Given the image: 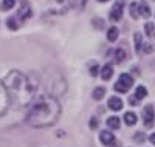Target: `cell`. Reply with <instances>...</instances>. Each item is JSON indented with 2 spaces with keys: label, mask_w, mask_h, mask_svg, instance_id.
Here are the masks:
<instances>
[{
  "label": "cell",
  "mask_w": 155,
  "mask_h": 147,
  "mask_svg": "<svg viewBox=\"0 0 155 147\" xmlns=\"http://www.w3.org/2000/svg\"><path fill=\"white\" fill-rule=\"evenodd\" d=\"M5 85L9 93L11 102L17 107H25L31 104L37 88L34 76L23 74L17 70H12L8 73V76L5 77Z\"/></svg>",
  "instance_id": "6da1fadb"
},
{
  "label": "cell",
  "mask_w": 155,
  "mask_h": 147,
  "mask_svg": "<svg viewBox=\"0 0 155 147\" xmlns=\"http://www.w3.org/2000/svg\"><path fill=\"white\" fill-rule=\"evenodd\" d=\"M59 116H61L59 102L51 96H44L34 101L33 105L30 107L27 113V122L31 127H37V129L51 127L53 124H56Z\"/></svg>",
  "instance_id": "7a4b0ae2"
},
{
  "label": "cell",
  "mask_w": 155,
  "mask_h": 147,
  "mask_svg": "<svg viewBox=\"0 0 155 147\" xmlns=\"http://www.w3.org/2000/svg\"><path fill=\"white\" fill-rule=\"evenodd\" d=\"M9 102H11V98H9L8 90H6V85H5V82L0 81V116H3L6 113Z\"/></svg>",
  "instance_id": "3957f363"
},
{
  "label": "cell",
  "mask_w": 155,
  "mask_h": 147,
  "mask_svg": "<svg viewBox=\"0 0 155 147\" xmlns=\"http://www.w3.org/2000/svg\"><path fill=\"white\" fill-rule=\"evenodd\" d=\"M134 84V79L130 74H121L120 79H118V82L115 84V91H118V93H126L129 88L132 87Z\"/></svg>",
  "instance_id": "277c9868"
},
{
  "label": "cell",
  "mask_w": 155,
  "mask_h": 147,
  "mask_svg": "<svg viewBox=\"0 0 155 147\" xmlns=\"http://www.w3.org/2000/svg\"><path fill=\"white\" fill-rule=\"evenodd\" d=\"M153 116H155V113H153V105H152V104L146 105V109L143 110V121H144V126H146V127H152V126H153Z\"/></svg>",
  "instance_id": "5b68a950"
},
{
  "label": "cell",
  "mask_w": 155,
  "mask_h": 147,
  "mask_svg": "<svg viewBox=\"0 0 155 147\" xmlns=\"http://www.w3.org/2000/svg\"><path fill=\"white\" fill-rule=\"evenodd\" d=\"M121 16H123V2H116L110 11V19L116 22L121 19Z\"/></svg>",
  "instance_id": "8992f818"
},
{
  "label": "cell",
  "mask_w": 155,
  "mask_h": 147,
  "mask_svg": "<svg viewBox=\"0 0 155 147\" xmlns=\"http://www.w3.org/2000/svg\"><path fill=\"white\" fill-rule=\"evenodd\" d=\"M99 139H101V142L104 144V145H112L113 142H115V136L112 135V133L109 132V130H102L101 132V135H99Z\"/></svg>",
  "instance_id": "52a82bcc"
},
{
  "label": "cell",
  "mask_w": 155,
  "mask_h": 147,
  "mask_svg": "<svg viewBox=\"0 0 155 147\" xmlns=\"http://www.w3.org/2000/svg\"><path fill=\"white\" fill-rule=\"evenodd\" d=\"M19 19H22V20H27V19H30L31 17V8H30V5L28 3H23L20 8H19Z\"/></svg>",
  "instance_id": "ba28073f"
},
{
  "label": "cell",
  "mask_w": 155,
  "mask_h": 147,
  "mask_svg": "<svg viewBox=\"0 0 155 147\" xmlns=\"http://www.w3.org/2000/svg\"><path fill=\"white\" fill-rule=\"evenodd\" d=\"M112 74H113V67L112 65H104L102 67V70H101V77L104 79V81H109V79L112 77Z\"/></svg>",
  "instance_id": "9c48e42d"
},
{
  "label": "cell",
  "mask_w": 155,
  "mask_h": 147,
  "mask_svg": "<svg viewBox=\"0 0 155 147\" xmlns=\"http://www.w3.org/2000/svg\"><path fill=\"white\" fill-rule=\"evenodd\" d=\"M109 107L112 110H121V107H123V101L120 99V98H116V96H113V98H110L109 99Z\"/></svg>",
  "instance_id": "30bf717a"
},
{
  "label": "cell",
  "mask_w": 155,
  "mask_h": 147,
  "mask_svg": "<svg viewBox=\"0 0 155 147\" xmlns=\"http://www.w3.org/2000/svg\"><path fill=\"white\" fill-rule=\"evenodd\" d=\"M138 12H140V16H143V17H149L150 16V8L146 2H141L138 3Z\"/></svg>",
  "instance_id": "8fae6325"
},
{
  "label": "cell",
  "mask_w": 155,
  "mask_h": 147,
  "mask_svg": "<svg viewBox=\"0 0 155 147\" xmlns=\"http://www.w3.org/2000/svg\"><path fill=\"white\" fill-rule=\"evenodd\" d=\"M137 115L134 113V112H127L126 115H124V122L127 124V126H134V124H137Z\"/></svg>",
  "instance_id": "7c38bea8"
},
{
  "label": "cell",
  "mask_w": 155,
  "mask_h": 147,
  "mask_svg": "<svg viewBox=\"0 0 155 147\" xmlns=\"http://www.w3.org/2000/svg\"><path fill=\"white\" fill-rule=\"evenodd\" d=\"M118 34H120V30L116 28V26H112V28H109V31H107L109 42H115L116 39H118Z\"/></svg>",
  "instance_id": "4fadbf2b"
},
{
  "label": "cell",
  "mask_w": 155,
  "mask_h": 147,
  "mask_svg": "<svg viewBox=\"0 0 155 147\" xmlns=\"http://www.w3.org/2000/svg\"><path fill=\"white\" fill-rule=\"evenodd\" d=\"M124 59H126V50H123V48H116V50H115V62L121 64Z\"/></svg>",
  "instance_id": "5bb4252c"
},
{
  "label": "cell",
  "mask_w": 155,
  "mask_h": 147,
  "mask_svg": "<svg viewBox=\"0 0 155 147\" xmlns=\"http://www.w3.org/2000/svg\"><path fill=\"white\" fill-rule=\"evenodd\" d=\"M104 95H106V88H104V87H96V88L93 90V93H92L93 99H96V101L102 99V96H104Z\"/></svg>",
  "instance_id": "9a60e30c"
},
{
  "label": "cell",
  "mask_w": 155,
  "mask_h": 147,
  "mask_svg": "<svg viewBox=\"0 0 155 147\" xmlns=\"http://www.w3.org/2000/svg\"><path fill=\"white\" fill-rule=\"evenodd\" d=\"M107 126H109V129H113V130L120 129V118H116V116H110V118L107 119Z\"/></svg>",
  "instance_id": "2e32d148"
},
{
  "label": "cell",
  "mask_w": 155,
  "mask_h": 147,
  "mask_svg": "<svg viewBox=\"0 0 155 147\" xmlns=\"http://www.w3.org/2000/svg\"><path fill=\"white\" fill-rule=\"evenodd\" d=\"M14 5H16V0H2L0 9L2 11H9L11 8H14Z\"/></svg>",
  "instance_id": "e0dca14e"
},
{
  "label": "cell",
  "mask_w": 155,
  "mask_h": 147,
  "mask_svg": "<svg viewBox=\"0 0 155 147\" xmlns=\"http://www.w3.org/2000/svg\"><path fill=\"white\" fill-rule=\"evenodd\" d=\"M146 96H147V90H146V87H143V85L137 87L135 98H137V99H143V98H146Z\"/></svg>",
  "instance_id": "ac0fdd59"
},
{
  "label": "cell",
  "mask_w": 155,
  "mask_h": 147,
  "mask_svg": "<svg viewBox=\"0 0 155 147\" xmlns=\"http://www.w3.org/2000/svg\"><path fill=\"white\" fill-rule=\"evenodd\" d=\"M144 31H146V34L149 36V37H155V25L153 23H146L144 25Z\"/></svg>",
  "instance_id": "d6986e66"
},
{
  "label": "cell",
  "mask_w": 155,
  "mask_h": 147,
  "mask_svg": "<svg viewBox=\"0 0 155 147\" xmlns=\"http://www.w3.org/2000/svg\"><path fill=\"white\" fill-rule=\"evenodd\" d=\"M130 16H132V19H138V17H140L138 5H137V3H132V5H130Z\"/></svg>",
  "instance_id": "ffe728a7"
},
{
  "label": "cell",
  "mask_w": 155,
  "mask_h": 147,
  "mask_svg": "<svg viewBox=\"0 0 155 147\" xmlns=\"http://www.w3.org/2000/svg\"><path fill=\"white\" fill-rule=\"evenodd\" d=\"M6 25H8L9 30H17V28H19V23H17L16 19H8V20H6Z\"/></svg>",
  "instance_id": "44dd1931"
},
{
  "label": "cell",
  "mask_w": 155,
  "mask_h": 147,
  "mask_svg": "<svg viewBox=\"0 0 155 147\" xmlns=\"http://www.w3.org/2000/svg\"><path fill=\"white\" fill-rule=\"evenodd\" d=\"M135 48L137 50L141 48V34L140 33H135Z\"/></svg>",
  "instance_id": "7402d4cb"
},
{
  "label": "cell",
  "mask_w": 155,
  "mask_h": 147,
  "mask_svg": "<svg viewBox=\"0 0 155 147\" xmlns=\"http://www.w3.org/2000/svg\"><path fill=\"white\" fill-rule=\"evenodd\" d=\"M134 139H135L137 142H143V141H144V135H143V133H141V132H138L137 135L134 136Z\"/></svg>",
  "instance_id": "603a6c76"
},
{
  "label": "cell",
  "mask_w": 155,
  "mask_h": 147,
  "mask_svg": "<svg viewBox=\"0 0 155 147\" xmlns=\"http://www.w3.org/2000/svg\"><path fill=\"white\" fill-rule=\"evenodd\" d=\"M93 23H95V28H98V30H102V25H104V22H102L101 19H98V20H93Z\"/></svg>",
  "instance_id": "cb8c5ba5"
},
{
  "label": "cell",
  "mask_w": 155,
  "mask_h": 147,
  "mask_svg": "<svg viewBox=\"0 0 155 147\" xmlns=\"http://www.w3.org/2000/svg\"><path fill=\"white\" fill-rule=\"evenodd\" d=\"M96 127H98V119L92 118V119H90V129H96Z\"/></svg>",
  "instance_id": "d4e9b609"
},
{
  "label": "cell",
  "mask_w": 155,
  "mask_h": 147,
  "mask_svg": "<svg viewBox=\"0 0 155 147\" xmlns=\"http://www.w3.org/2000/svg\"><path fill=\"white\" fill-rule=\"evenodd\" d=\"M98 70H99V68H98V65H93L92 68H90V73H92V76H96Z\"/></svg>",
  "instance_id": "484cf974"
},
{
  "label": "cell",
  "mask_w": 155,
  "mask_h": 147,
  "mask_svg": "<svg viewBox=\"0 0 155 147\" xmlns=\"http://www.w3.org/2000/svg\"><path fill=\"white\" fill-rule=\"evenodd\" d=\"M138 102H140V99H137V98H130V101H129L130 105H138Z\"/></svg>",
  "instance_id": "4316f807"
},
{
  "label": "cell",
  "mask_w": 155,
  "mask_h": 147,
  "mask_svg": "<svg viewBox=\"0 0 155 147\" xmlns=\"http://www.w3.org/2000/svg\"><path fill=\"white\" fill-rule=\"evenodd\" d=\"M149 139H150V142H152V144L155 145V133H152V135L149 136Z\"/></svg>",
  "instance_id": "83f0119b"
},
{
  "label": "cell",
  "mask_w": 155,
  "mask_h": 147,
  "mask_svg": "<svg viewBox=\"0 0 155 147\" xmlns=\"http://www.w3.org/2000/svg\"><path fill=\"white\" fill-rule=\"evenodd\" d=\"M109 147H121V144H120L118 141H116V139H115V142H113L112 145H109Z\"/></svg>",
  "instance_id": "f1b7e54d"
},
{
  "label": "cell",
  "mask_w": 155,
  "mask_h": 147,
  "mask_svg": "<svg viewBox=\"0 0 155 147\" xmlns=\"http://www.w3.org/2000/svg\"><path fill=\"white\" fill-rule=\"evenodd\" d=\"M150 48H152L150 45H144V51H146V53H150V51H152Z\"/></svg>",
  "instance_id": "f546056e"
},
{
  "label": "cell",
  "mask_w": 155,
  "mask_h": 147,
  "mask_svg": "<svg viewBox=\"0 0 155 147\" xmlns=\"http://www.w3.org/2000/svg\"><path fill=\"white\" fill-rule=\"evenodd\" d=\"M99 2H107V0H99Z\"/></svg>",
  "instance_id": "4dcf8cb0"
},
{
  "label": "cell",
  "mask_w": 155,
  "mask_h": 147,
  "mask_svg": "<svg viewBox=\"0 0 155 147\" xmlns=\"http://www.w3.org/2000/svg\"><path fill=\"white\" fill-rule=\"evenodd\" d=\"M58 2H64V0H58Z\"/></svg>",
  "instance_id": "1f68e13d"
}]
</instances>
